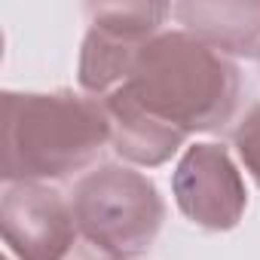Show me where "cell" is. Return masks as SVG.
I'll return each instance as SVG.
<instances>
[{"instance_id":"9c48e42d","label":"cell","mask_w":260,"mask_h":260,"mask_svg":"<svg viewBox=\"0 0 260 260\" xmlns=\"http://www.w3.org/2000/svg\"><path fill=\"white\" fill-rule=\"evenodd\" d=\"M233 138H236V150H239L245 169L260 184V104L251 107V113L239 122V128H236Z\"/></svg>"},{"instance_id":"8992f818","label":"cell","mask_w":260,"mask_h":260,"mask_svg":"<svg viewBox=\"0 0 260 260\" xmlns=\"http://www.w3.org/2000/svg\"><path fill=\"white\" fill-rule=\"evenodd\" d=\"M4 242L19 260H58L80 236L71 199L46 184H7L0 199Z\"/></svg>"},{"instance_id":"ba28073f","label":"cell","mask_w":260,"mask_h":260,"mask_svg":"<svg viewBox=\"0 0 260 260\" xmlns=\"http://www.w3.org/2000/svg\"><path fill=\"white\" fill-rule=\"evenodd\" d=\"M101 101L110 119V144L122 159L153 169V166L169 162L184 147L187 135L178 132L175 125L156 119L153 113H147L125 86L113 89Z\"/></svg>"},{"instance_id":"6da1fadb","label":"cell","mask_w":260,"mask_h":260,"mask_svg":"<svg viewBox=\"0 0 260 260\" xmlns=\"http://www.w3.org/2000/svg\"><path fill=\"white\" fill-rule=\"evenodd\" d=\"M4 181L43 184L89 169L110 144L104 101L61 92H4Z\"/></svg>"},{"instance_id":"30bf717a","label":"cell","mask_w":260,"mask_h":260,"mask_svg":"<svg viewBox=\"0 0 260 260\" xmlns=\"http://www.w3.org/2000/svg\"><path fill=\"white\" fill-rule=\"evenodd\" d=\"M58 260H119L116 254H110L104 245H98L95 239H89L83 230H80V236H77V242L58 257Z\"/></svg>"},{"instance_id":"277c9868","label":"cell","mask_w":260,"mask_h":260,"mask_svg":"<svg viewBox=\"0 0 260 260\" xmlns=\"http://www.w3.org/2000/svg\"><path fill=\"white\" fill-rule=\"evenodd\" d=\"M89 31L80 49L77 80L86 95H110L135 68L147 40L162 34V22L172 16L169 4H92Z\"/></svg>"},{"instance_id":"3957f363","label":"cell","mask_w":260,"mask_h":260,"mask_svg":"<svg viewBox=\"0 0 260 260\" xmlns=\"http://www.w3.org/2000/svg\"><path fill=\"white\" fill-rule=\"evenodd\" d=\"M77 226L119 260H138L156 242L166 202L156 184L125 166H98L71 193Z\"/></svg>"},{"instance_id":"7a4b0ae2","label":"cell","mask_w":260,"mask_h":260,"mask_svg":"<svg viewBox=\"0 0 260 260\" xmlns=\"http://www.w3.org/2000/svg\"><path fill=\"white\" fill-rule=\"evenodd\" d=\"M122 86L147 113L190 138L193 132H214L233 119L242 74L199 37L162 31L144 43Z\"/></svg>"},{"instance_id":"5b68a950","label":"cell","mask_w":260,"mask_h":260,"mask_svg":"<svg viewBox=\"0 0 260 260\" xmlns=\"http://www.w3.org/2000/svg\"><path fill=\"white\" fill-rule=\"evenodd\" d=\"M172 193L187 220L202 230H233L248 205L245 181L220 144H193L172 175Z\"/></svg>"},{"instance_id":"52a82bcc","label":"cell","mask_w":260,"mask_h":260,"mask_svg":"<svg viewBox=\"0 0 260 260\" xmlns=\"http://www.w3.org/2000/svg\"><path fill=\"white\" fill-rule=\"evenodd\" d=\"M172 16L187 34L199 37L220 55L260 61V0H190L175 4Z\"/></svg>"}]
</instances>
